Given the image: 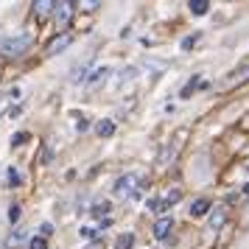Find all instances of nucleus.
Instances as JSON below:
<instances>
[{
    "label": "nucleus",
    "instance_id": "nucleus-27",
    "mask_svg": "<svg viewBox=\"0 0 249 249\" xmlns=\"http://www.w3.org/2000/svg\"><path fill=\"white\" fill-rule=\"evenodd\" d=\"M244 193H247V196H249V182H247V185H244Z\"/></svg>",
    "mask_w": 249,
    "mask_h": 249
},
{
    "label": "nucleus",
    "instance_id": "nucleus-26",
    "mask_svg": "<svg viewBox=\"0 0 249 249\" xmlns=\"http://www.w3.org/2000/svg\"><path fill=\"white\" fill-rule=\"evenodd\" d=\"M87 249H104V244H101V241H95V244H92V247H87Z\"/></svg>",
    "mask_w": 249,
    "mask_h": 249
},
{
    "label": "nucleus",
    "instance_id": "nucleus-14",
    "mask_svg": "<svg viewBox=\"0 0 249 249\" xmlns=\"http://www.w3.org/2000/svg\"><path fill=\"white\" fill-rule=\"evenodd\" d=\"M107 213H109V202H101V204H95V207L90 210V215H92V218H101V221L107 218Z\"/></svg>",
    "mask_w": 249,
    "mask_h": 249
},
{
    "label": "nucleus",
    "instance_id": "nucleus-8",
    "mask_svg": "<svg viewBox=\"0 0 249 249\" xmlns=\"http://www.w3.org/2000/svg\"><path fill=\"white\" fill-rule=\"evenodd\" d=\"M196 87H207V84H204V81H199V76H193V79L188 81V84H185V87H182L179 98H191L193 92H196Z\"/></svg>",
    "mask_w": 249,
    "mask_h": 249
},
{
    "label": "nucleus",
    "instance_id": "nucleus-15",
    "mask_svg": "<svg viewBox=\"0 0 249 249\" xmlns=\"http://www.w3.org/2000/svg\"><path fill=\"white\" fill-rule=\"evenodd\" d=\"M221 224H224V210H215V213L210 215V227H213V230H218Z\"/></svg>",
    "mask_w": 249,
    "mask_h": 249
},
{
    "label": "nucleus",
    "instance_id": "nucleus-2",
    "mask_svg": "<svg viewBox=\"0 0 249 249\" xmlns=\"http://www.w3.org/2000/svg\"><path fill=\"white\" fill-rule=\"evenodd\" d=\"M140 185H143V177H140V174H124L121 179L115 182L112 193L118 196V199H126V196L140 199Z\"/></svg>",
    "mask_w": 249,
    "mask_h": 249
},
{
    "label": "nucleus",
    "instance_id": "nucleus-18",
    "mask_svg": "<svg viewBox=\"0 0 249 249\" xmlns=\"http://www.w3.org/2000/svg\"><path fill=\"white\" fill-rule=\"evenodd\" d=\"M25 140H28V135H25V132H17V135L12 137V148H20Z\"/></svg>",
    "mask_w": 249,
    "mask_h": 249
},
{
    "label": "nucleus",
    "instance_id": "nucleus-23",
    "mask_svg": "<svg viewBox=\"0 0 249 249\" xmlns=\"http://www.w3.org/2000/svg\"><path fill=\"white\" fill-rule=\"evenodd\" d=\"M9 218H12V221H17V218H20V204H12V210H9Z\"/></svg>",
    "mask_w": 249,
    "mask_h": 249
},
{
    "label": "nucleus",
    "instance_id": "nucleus-17",
    "mask_svg": "<svg viewBox=\"0 0 249 249\" xmlns=\"http://www.w3.org/2000/svg\"><path fill=\"white\" fill-rule=\"evenodd\" d=\"M182 199V191H171L168 196H165V199H162V202H165V207H171V204H177Z\"/></svg>",
    "mask_w": 249,
    "mask_h": 249
},
{
    "label": "nucleus",
    "instance_id": "nucleus-16",
    "mask_svg": "<svg viewBox=\"0 0 249 249\" xmlns=\"http://www.w3.org/2000/svg\"><path fill=\"white\" fill-rule=\"evenodd\" d=\"M148 210H151V213H162V210H168V207H165L162 199H151V202H148Z\"/></svg>",
    "mask_w": 249,
    "mask_h": 249
},
{
    "label": "nucleus",
    "instance_id": "nucleus-13",
    "mask_svg": "<svg viewBox=\"0 0 249 249\" xmlns=\"http://www.w3.org/2000/svg\"><path fill=\"white\" fill-rule=\"evenodd\" d=\"M132 247H135V235H132V232L118 235V241H115V249H132Z\"/></svg>",
    "mask_w": 249,
    "mask_h": 249
},
{
    "label": "nucleus",
    "instance_id": "nucleus-4",
    "mask_svg": "<svg viewBox=\"0 0 249 249\" xmlns=\"http://www.w3.org/2000/svg\"><path fill=\"white\" fill-rule=\"evenodd\" d=\"M247 79H249V56L227 76V87H235V84H241V81H247Z\"/></svg>",
    "mask_w": 249,
    "mask_h": 249
},
{
    "label": "nucleus",
    "instance_id": "nucleus-5",
    "mask_svg": "<svg viewBox=\"0 0 249 249\" xmlns=\"http://www.w3.org/2000/svg\"><path fill=\"white\" fill-rule=\"evenodd\" d=\"M73 9H76V3H56V23H59V28H65V25L70 23Z\"/></svg>",
    "mask_w": 249,
    "mask_h": 249
},
{
    "label": "nucleus",
    "instance_id": "nucleus-21",
    "mask_svg": "<svg viewBox=\"0 0 249 249\" xmlns=\"http://www.w3.org/2000/svg\"><path fill=\"white\" fill-rule=\"evenodd\" d=\"M196 39H199V34L185 36V39H182V48H185V51H188V48H193V45H196Z\"/></svg>",
    "mask_w": 249,
    "mask_h": 249
},
{
    "label": "nucleus",
    "instance_id": "nucleus-9",
    "mask_svg": "<svg viewBox=\"0 0 249 249\" xmlns=\"http://www.w3.org/2000/svg\"><path fill=\"white\" fill-rule=\"evenodd\" d=\"M109 73H112L109 68H101V70H95L92 76H87V84H90V87H101V84H104V79H107Z\"/></svg>",
    "mask_w": 249,
    "mask_h": 249
},
{
    "label": "nucleus",
    "instance_id": "nucleus-1",
    "mask_svg": "<svg viewBox=\"0 0 249 249\" xmlns=\"http://www.w3.org/2000/svg\"><path fill=\"white\" fill-rule=\"evenodd\" d=\"M34 45V34H14V36H0V53L3 56H23L28 48Z\"/></svg>",
    "mask_w": 249,
    "mask_h": 249
},
{
    "label": "nucleus",
    "instance_id": "nucleus-7",
    "mask_svg": "<svg viewBox=\"0 0 249 249\" xmlns=\"http://www.w3.org/2000/svg\"><path fill=\"white\" fill-rule=\"evenodd\" d=\"M171 227H174V221H171L168 215H165V218H160L157 224H154V235H157V238H168Z\"/></svg>",
    "mask_w": 249,
    "mask_h": 249
},
{
    "label": "nucleus",
    "instance_id": "nucleus-12",
    "mask_svg": "<svg viewBox=\"0 0 249 249\" xmlns=\"http://www.w3.org/2000/svg\"><path fill=\"white\" fill-rule=\"evenodd\" d=\"M188 9H191V14H196V17H202V14H207V9H210V3H207V0H191V3H188Z\"/></svg>",
    "mask_w": 249,
    "mask_h": 249
},
{
    "label": "nucleus",
    "instance_id": "nucleus-20",
    "mask_svg": "<svg viewBox=\"0 0 249 249\" xmlns=\"http://www.w3.org/2000/svg\"><path fill=\"white\" fill-rule=\"evenodd\" d=\"M9 182H12V188H17V185H20V174H17V168H9Z\"/></svg>",
    "mask_w": 249,
    "mask_h": 249
},
{
    "label": "nucleus",
    "instance_id": "nucleus-25",
    "mask_svg": "<svg viewBox=\"0 0 249 249\" xmlns=\"http://www.w3.org/2000/svg\"><path fill=\"white\" fill-rule=\"evenodd\" d=\"M81 235H84V238H95V230H90V227H84V230H81Z\"/></svg>",
    "mask_w": 249,
    "mask_h": 249
},
{
    "label": "nucleus",
    "instance_id": "nucleus-24",
    "mask_svg": "<svg viewBox=\"0 0 249 249\" xmlns=\"http://www.w3.org/2000/svg\"><path fill=\"white\" fill-rule=\"evenodd\" d=\"M39 230H42V238H48V235H51V232H53V227H51V224H42V227H39Z\"/></svg>",
    "mask_w": 249,
    "mask_h": 249
},
{
    "label": "nucleus",
    "instance_id": "nucleus-19",
    "mask_svg": "<svg viewBox=\"0 0 249 249\" xmlns=\"http://www.w3.org/2000/svg\"><path fill=\"white\" fill-rule=\"evenodd\" d=\"M31 249H48V241L42 235H36V238H31Z\"/></svg>",
    "mask_w": 249,
    "mask_h": 249
},
{
    "label": "nucleus",
    "instance_id": "nucleus-3",
    "mask_svg": "<svg viewBox=\"0 0 249 249\" xmlns=\"http://www.w3.org/2000/svg\"><path fill=\"white\" fill-rule=\"evenodd\" d=\"M70 42H73V34H65V31H62V34H56L45 45V53H48V56H56V53H62V51L70 45Z\"/></svg>",
    "mask_w": 249,
    "mask_h": 249
},
{
    "label": "nucleus",
    "instance_id": "nucleus-6",
    "mask_svg": "<svg viewBox=\"0 0 249 249\" xmlns=\"http://www.w3.org/2000/svg\"><path fill=\"white\" fill-rule=\"evenodd\" d=\"M95 135H98V137H112L115 135V124L109 121V118L98 121V126H95Z\"/></svg>",
    "mask_w": 249,
    "mask_h": 249
},
{
    "label": "nucleus",
    "instance_id": "nucleus-10",
    "mask_svg": "<svg viewBox=\"0 0 249 249\" xmlns=\"http://www.w3.org/2000/svg\"><path fill=\"white\" fill-rule=\"evenodd\" d=\"M53 9H56V3H53V0H36V3H34V12L39 14V17H48Z\"/></svg>",
    "mask_w": 249,
    "mask_h": 249
},
{
    "label": "nucleus",
    "instance_id": "nucleus-22",
    "mask_svg": "<svg viewBox=\"0 0 249 249\" xmlns=\"http://www.w3.org/2000/svg\"><path fill=\"white\" fill-rule=\"evenodd\" d=\"M20 241H25V232H12V238H9V247H17Z\"/></svg>",
    "mask_w": 249,
    "mask_h": 249
},
{
    "label": "nucleus",
    "instance_id": "nucleus-11",
    "mask_svg": "<svg viewBox=\"0 0 249 249\" xmlns=\"http://www.w3.org/2000/svg\"><path fill=\"white\" fill-rule=\"evenodd\" d=\"M207 210H210V202H207V199H196V202L191 204V215L193 218H202Z\"/></svg>",
    "mask_w": 249,
    "mask_h": 249
}]
</instances>
